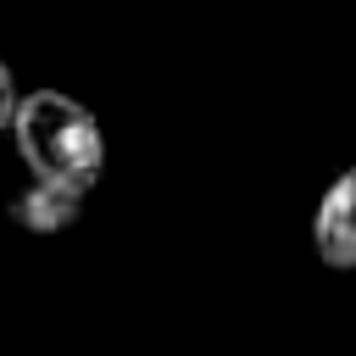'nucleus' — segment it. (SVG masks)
<instances>
[{
    "label": "nucleus",
    "instance_id": "obj_1",
    "mask_svg": "<svg viewBox=\"0 0 356 356\" xmlns=\"http://www.w3.org/2000/svg\"><path fill=\"white\" fill-rule=\"evenodd\" d=\"M6 134L17 139V156L28 161V172L44 184H67V189L89 195L106 172V134H100L95 111L61 89L17 95Z\"/></svg>",
    "mask_w": 356,
    "mask_h": 356
},
{
    "label": "nucleus",
    "instance_id": "obj_3",
    "mask_svg": "<svg viewBox=\"0 0 356 356\" xmlns=\"http://www.w3.org/2000/svg\"><path fill=\"white\" fill-rule=\"evenodd\" d=\"M83 200H89V195H78V189H67V184L33 178V184H22V189L6 200V211H11V222H17L22 234H67V228L78 222Z\"/></svg>",
    "mask_w": 356,
    "mask_h": 356
},
{
    "label": "nucleus",
    "instance_id": "obj_2",
    "mask_svg": "<svg viewBox=\"0 0 356 356\" xmlns=\"http://www.w3.org/2000/svg\"><path fill=\"white\" fill-rule=\"evenodd\" d=\"M312 245H317L323 267L356 273V167H345V172L323 189L317 217H312Z\"/></svg>",
    "mask_w": 356,
    "mask_h": 356
},
{
    "label": "nucleus",
    "instance_id": "obj_4",
    "mask_svg": "<svg viewBox=\"0 0 356 356\" xmlns=\"http://www.w3.org/2000/svg\"><path fill=\"white\" fill-rule=\"evenodd\" d=\"M11 111H17V78H11V67L0 56V134L11 128Z\"/></svg>",
    "mask_w": 356,
    "mask_h": 356
}]
</instances>
